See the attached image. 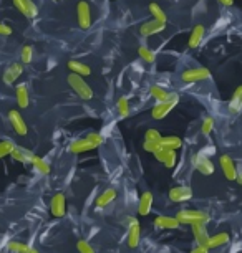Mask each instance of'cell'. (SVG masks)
<instances>
[{
	"instance_id": "ffe728a7",
	"label": "cell",
	"mask_w": 242,
	"mask_h": 253,
	"mask_svg": "<svg viewBox=\"0 0 242 253\" xmlns=\"http://www.w3.org/2000/svg\"><path fill=\"white\" fill-rule=\"evenodd\" d=\"M12 159L17 161V162H22V164H27V162H32L33 159H35V154L27 149H22V147H15L12 152Z\"/></svg>"
},
{
	"instance_id": "5b68a950",
	"label": "cell",
	"mask_w": 242,
	"mask_h": 253,
	"mask_svg": "<svg viewBox=\"0 0 242 253\" xmlns=\"http://www.w3.org/2000/svg\"><path fill=\"white\" fill-rule=\"evenodd\" d=\"M193 166H194V169L199 170V172L204 175L214 174V164H212L209 157H206L202 152H197V154L193 156Z\"/></svg>"
},
{
	"instance_id": "e575fe53",
	"label": "cell",
	"mask_w": 242,
	"mask_h": 253,
	"mask_svg": "<svg viewBox=\"0 0 242 253\" xmlns=\"http://www.w3.org/2000/svg\"><path fill=\"white\" fill-rule=\"evenodd\" d=\"M161 139H163V136H161V132L158 129H148L145 134V141L148 142H156V144H161Z\"/></svg>"
},
{
	"instance_id": "ac0fdd59",
	"label": "cell",
	"mask_w": 242,
	"mask_h": 253,
	"mask_svg": "<svg viewBox=\"0 0 242 253\" xmlns=\"http://www.w3.org/2000/svg\"><path fill=\"white\" fill-rule=\"evenodd\" d=\"M204 33H206V28H204L202 25H196L191 32V37H189L188 45L191 46V48H197V46L201 45L202 38H204Z\"/></svg>"
},
{
	"instance_id": "d4e9b609",
	"label": "cell",
	"mask_w": 242,
	"mask_h": 253,
	"mask_svg": "<svg viewBox=\"0 0 242 253\" xmlns=\"http://www.w3.org/2000/svg\"><path fill=\"white\" fill-rule=\"evenodd\" d=\"M68 68L72 70V73L80 75V76H88L90 73H92L90 66H87L85 63H82V61H77V60L68 61Z\"/></svg>"
},
{
	"instance_id": "cb8c5ba5",
	"label": "cell",
	"mask_w": 242,
	"mask_h": 253,
	"mask_svg": "<svg viewBox=\"0 0 242 253\" xmlns=\"http://www.w3.org/2000/svg\"><path fill=\"white\" fill-rule=\"evenodd\" d=\"M183 146V141L181 137H176V136H166L161 139V147L163 149H168V151H176L179 147Z\"/></svg>"
},
{
	"instance_id": "1f68e13d",
	"label": "cell",
	"mask_w": 242,
	"mask_h": 253,
	"mask_svg": "<svg viewBox=\"0 0 242 253\" xmlns=\"http://www.w3.org/2000/svg\"><path fill=\"white\" fill-rule=\"evenodd\" d=\"M13 149H15V144H13L12 141H8V139L0 141V159L5 157V156H10L13 152Z\"/></svg>"
},
{
	"instance_id": "7bdbcfd3",
	"label": "cell",
	"mask_w": 242,
	"mask_h": 253,
	"mask_svg": "<svg viewBox=\"0 0 242 253\" xmlns=\"http://www.w3.org/2000/svg\"><path fill=\"white\" fill-rule=\"evenodd\" d=\"M201 152H202V154L206 156V157H209V154H214V152H216V147H214V146H209V147H206V149L201 151Z\"/></svg>"
},
{
	"instance_id": "d6a6232c",
	"label": "cell",
	"mask_w": 242,
	"mask_h": 253,
	"mask_svg": "<svg viewBox=\"0 0 242 253\" xmlns=\"http://www.w3.org/2000/svg\"><path fill=\"white\" fill-rule=\"evenodd\" d=\"M163 164L168 167V169H173L176 166V151H168L166 149L164 157H163Z\"/></svg>"
},
{
	"instance_id": "4316f807",
	"label": "cell",
	"mask_w": 242,
	"mask_h": 253,
	"mask_svg": "<svg viewBox=\"0 0 242 253\" xmlns=\"http://www.w3.org/2000/svg\"><path fill=\"white\" fill-rule=\"evenodd\" d=\"M32 164H33V167H35L39 174H42V175H48L50 174V164L45 159H42V157L35 156V159L32 161Z\"/></svg>"
},
{
	"instance_id": "8d00e7d4",
	"label": "cell",
	"mask_w": 242,
	"mask_h": 253,
	"mask_svg": "<svg viewBox=\"0 0 242 253\" xmlns=\"http://www.w3.org/2000/svg\"><path fill=\"white\" fill-rule=\"evenodd\" d=\"M22 63H25V65H28V63H32V58H33V48L32 46H28V45H25L22 48Z\"/></svg>"
},
{
	"instance_id": "ab89813d",
	"label": "cell",
	"mask_w": 242,
	"mask_h": 253,
	"mask_svg": "<svg viewBox=\"0 0 242 253\" xmlns=\"http://www.w3.org/2000/svg\"><path fill=\"white\" fill-rule=\"evenodd\" d=\"M159 147H161V144H156V142H148V141H145V144H143V149L148 151V152H153V154L159 149Z\"/></svg>"
},
{
	"instance_id": "9c48e42d",
	"label": "cell",
	"mask_w": 242,
	"mask_h": 253,
	"mask_svg": "<svg viewBox=\"0 0 242 253\" xmlns=\"http://www.w3.org/2000/svg\"><path fill=\"white\" fill-rule=\"evenodd\" d=\"M193 227V235L196 238L197 247H207L209 248V233H207V228L204 223H194Z\"/></svg>"
},
{
	"instance_id": "2e32d148",
	"label": "cell",
	"mask_w": 242,
	"mask_h": 253,
	"mask_svg": "<svg viewBox=\"0 0 242 253\" xmlns=\"http://www.w3.org/2000/svg\"><path fill=\"white\" fill-rule=\"evenodd\" d=\"M151 207H153V194L143 192L140 199V204H138V213L140 215H148L151 212Z\"/></svg>"
},
{
	"instance_id": "f6af8a7d",
	"label": "cell",
	"mask_w": 242,
	"mask_h": 253,
	"mask_svg": "<svg viewBox=\"0 0 242 253\" xmlns=\"http://www.w3.org/2000/svg\"><path fill=\"white\" fill-rule=\"evenodd\" d=\"M236 180L242 185V169H241V170H237V179H236Z\"/></svg>"
},
{
	"instance_id": "44dd1931",
	"label": "cell",
	"mask_w": 242,
	"mask_h": 253,
	"mask_svg": "<svg viewBox=\"0 0 242 253\" xmlns=\"http://www.w3.org/2000/svg\"><path fill=\"white\" fill-rule=\"evenodd\" d=\"M115 199H116V190H115V189H106V190H103L101 195H98V199H97V209L106 207V205H108V204H111Z\"/></svg>"
},
{
	"instance_id": "8fae6325",
	"label": "cell",
	"mask_w": 242,
	"mask_h": 253,
	"mask_svg": "<svg viewBox=\"0 0 242 253\" xmlns=\"http://www.w3.org/2000/svg\"><path fill=\"white\" fill-rule=\"evenodd\" d=\"M8 119H10V124H12V127L15 129L17 134H20V136H25L28 129H27V124L25 121H23V118H22V114L15 111V109H12L10 113H8Z\"/></svg>"
},
{
	"instance_id": "7402d4cb",
	"label": "cell",
	"mask_w": 242,
	"mask_h": 253,
	"mask_svg": "<svg viewBox=\"0 0 242 253\" xmlns=\"http://www.w3.org/2000/svg\"><path fill=\"white\" fill-rule=\"evenodd\" d=\"M241 109H242V84L236 88V91L232 94L231 103H229V111L232 114L241 113Z\"/></svg>"
},
{
	"instance_id": "f1b7e54d",
	"label": "cell",
	"mask_w": 242,
	"mask_h": 253,
	"mask_svg": "<svg viewBox=\"0 0 242 253\" xmlns=\"http://www.w3.org/2000/svg\"><path fill=\"white\" fill-rule=\"evenodd\" d=\"M7 248L12 253H30L32 250V247H28L25 243H20V242H8Z\"/></svg>"
},
{
	"instance_id": "b9f144b4",
	"label": "cell",
	"mask_w": 242,
	"mask_h": 253,
	"mask_svg": "<svg viewBox=\"0 0 242 253\" xmlns=\"http://www.w3.org/2000/svg\"><path fill=\"white\" fill-rule=\"evenodd\" d=\"M189 253H209V248L207 247H196V248H193Z\"/></svg>"
},
{
	"instance_id": "4dcf8cb0",
	"label": "cell",
	"mask_w": 242,
	"mask_h": 253,
	"mask_svg": "<svg viewBox=\"0 0 242 253\" xmlns=\"http://www.w3.org/2000/svg\"><path fill=\"white\" fill-rule=\"evenodd\" d=\"M149 12L154 15V20H158L161 23H166L168 22V18H166V13L161 10V7L158 5V3H149Z\"/></svg>"
},
{
	"instance_id": "7a4b0ae2",
	"label": "cell",
	"mask_w": 242,
	"mask_h": 253,
	"mask_svg": "<svg viewBox=\"0 0 242 253\" xmlns=\"http://www.w3.org/2000/svg\"><path fill=\"white\" fill-rule=\"evenodd\" d=\"M66 81H68V84L72 86V89H73V91L77 93L82 99H92V98H93L92 88H90L87 81L83 80V76L75 75V73H70V75H68V78H66Z\"/></svg>"
},
{
	"instance_id": "e0dca14e",
	"label": "cell",
	"mask_w": 242,
	"mask_h": 253,
	"mask_svg": "<svg viewBox=\"0 0 242 253\" xmlns=\"http://www.w3.org/2000/svg\"><path fill=\"white\" fill-rule=\"evenodd\" d=\"M173 108H174V104H171V103H166V101L158 103L153 108V111H151V116L154 119H164L171 111H173Z\"/></svg>"
},
{
	"instance_id": "3957f363",
	"label": "cell",
	"mask_w": 242,
	"mask_h": 253,
	"mask_svg": "<svg viewBox=\"0 0 242 253\" xmlns=\"http://www.w3.org/2000/svg\"><path fill=\"white\" fill-rule=\"evenodd\" d=\"M77 17H78V27L82 30H88L92 27V8L87 0H82L77 5Z\"/></svg>"
},
{
	"instance_id": "60d3db41",
	"label": "cell",
	"mask_w": 242,
	"mask_h": 253,
	"mask_svg": "<svg viewBox=\"0 0 242 253\" xmlns=\"http://www.w3.org/2000/svg\"><path fill=\"white\" fill-rule=\"evenodd\" d=\"M12 35V28L5 25V23H0V37H8Z\"/></svg>"
},
{
	"instance_id": "83f0119b",
	"label": "cell",
	"mask_w": 242,
	"mask_h": 253,
	"mask_svg": "<svg viewBox=\"0 0 242 253\" xmlns=\"http://www.w3.org/2000/svg\"><path fill=\"white\" fill-rule=\"evenodd\" d=\"M168 93H169V91H166L164 88L158 86V84H153V86L149 88V94H151V96H153L158 103L166 101V98H168Z\"/></svg>"
},
{
	"instance_id": "603a6c76",
	"label": "cell",
	"mask_w": 242,
	"mask_h": 253,
	"mask_svg": "<svg viewBox=\"0 0 242 253\" xmlns=\"http://www.w3.org/2000/svg\"><path fill=\"white\" fill-rule=\"evenodd\" d=\"M15 96H17V103L20 108H28V89L25 83H20L15 86Z\"/></svg>"
},
{
	"instance_id": "f546056e",
	"label": "cell",
	"mask_w": 242,
	"mask_h": 253,
	"mask_svg": "<svg viewBox=\"0 0 242 253\" xmlns=\"http://www.w3.org/2000/svg\"><path fill=\"white\" fill-rule=\"evenodd\" d=\"M138 53H140V56L146 61V63H154L156 61L154 51L151 48H148V46H140V48H138Z\"/></svg>"
},
{
	"instance_id": "ba28073f",
	"label": "cell",
	"mask_w": 242,
	"mask_h": 253,
	"mask_svg": "<svg viewBox=\"0 0 242 253\" xmlns=\"http://www.w3.org/2000/svg\"><path fill=\"white\" fill-rule=\"evenodd\" d=\"M193 197V190L188 185H178V187H173L169 190V199L173 202H186Z\"/></svg>"
},
{
	"instance_id": "74e56055",
	"label": "cell",
	"mask_w": 242,
	"mask_h": 253,
	"mask_svg": "<svg viewBox=\"0 0 242 253\" xmlns=\"http://www.w3.org/2000/svg\"><path fill=\"white\" fill-rule=\"evenodd\" d=\"M77 248H78L80 253H97V252H95V248L90 245L87 240H78Z\"/></svg>"
},
{
	"instance_id": "836d02e7",
	"label": "cell",
	"mask_w": 242,
	"mask_h": 253,
	"mask_svg": "<svg viewBox=\"0 0 242 253\" xmlns=\"http://www.w3.org/2000/svg\"><path fill=\"white\" fill-rule=\"evenodd\" d=\"M116 108H118V113H120L121 118H128V114H130V103H128L126 98H120V99H118Z\"/></svg>"
},
{
	"instance_id": "f35d334b",
	"label": "cell",
	"mask_w": 242,
	"mask_h": 253,
	"mask_svg": "<svg viewBox=\"0 0 242 253\" xmlns=\"http://www.w3.org/2000/svg\"><path fill=\"white\" fill-rule=\"evenodd\" d=\"M87 139L92 142L95 147L101 146V142H103V137H101V134H98V132H92V134H88Z\"/></svg>"
},
{
	"instance_id": "277c9868",
	"label": "cell",
	"mask_w": 242,
	"mask_h": 253,
	"mask_svg": "<svg viewBox=\"0 0 242 253\" xmlns=\"http://www.w3.org/2000/svg\"><path fill=\"white\" fill-rule=\"evenodd\" d=\"M209 76H211L209 70L199 66V68H189L186 71H183V73H181V80L184 81V83H197V81L209 80Z\"/></svg>"
},
{
	"instance_id": "7c38bea8",
	"label": "cell",
	"mask_w": 242,
	"mask_h": 253,
	"mask_svg": "<svg viewBox=\"0 0 242 253\" xmlns=\"http://www.w3.org/2000/svg\"><path fill=\"white\" fill-rule=\"evenodd\" d=\"M65 195L63 194H55L50 200V212L53 217H63L65 215Z\"/></svg>"
},
{
	"instance_id": "d6986e66",
	"label": "cell",
	"mask_w": 242,
	"mask_h": 253,
	"mask_svg": "<svg viewBox=\"0 0 242 253\" xmlns=\"http://www.w3.org/2000/svg\"><path fill=\"white\" fill-rule=\"evenodd\" d=\"M92 149H95V146L87 139V137H83V139H77L70 144V151H72L73 154H82V152H87V151H92Z\"/></svg>"
},
{
	"instance_id": "9a60e30c",
	"label": "cell",
	"mask_w": 242,
	"mask_h": 253,
	"mask_svg": "<svg viewBox=\"0 0 242 253\" xmlns=\"http://www.w3.org/2000/svg\"><path fill=\"white\" fill-rule=\"evenodd\" d=\"M154 225L156 228H161V230H173V228H178L181 223L176 220V217H168V215H159L154 218Z\"/></svg>"
},
{
	"instance_id": "6da1fadb",
	"label": "cell",
	"mask_w": 242,
	"mask_h": 253,
	"mask_svg": "<svg viewBox=\"0 0 242 253\" xmlns=\"http://www.w3.org/2000/svg\"><path fill=\"white\" fill-rule=\"evenodd\" d=\"M176 220L184 225H194V223H204L211 220L209 213L202 212V210H179L176 213Z\"/></svg>"
},
{
	"instance_id": "8992f818",
	"label": "cell",
	"mask_w": 242,
	"mask_h": 253,
	"mask_svg": "<svg viewBox=\"0 0 242 253\" xmlns=\"http://www.w3.org/2000/svg\"><path fill=\"white\" fill-rule=\"evenodd\" d=\"M126 220H128L126 223L130 225V230H128V247L136 248L140 245V237H141L140 223H138L136 218H133V217H128Z\"/></svg>"
},
{
	"instance_id": "52a82bcc",
	"label": "cell",
	"mask_w": 242,
	"mask_h": 253,
	"mask_svg": "<svg viewBox=\"0 0 242 253\" xmlns=\"http://www.w3.org/2000/svg\"><path fill=\"white\" fill-rule=\"evenodd\" d=\"M12 2L23 17L35 18L37 15H39V8H37V5L33 3V0H12Z\"/></svg>"
},
{
	"instance_id": "d590c367",
	"label": "cell",
	"mask_w": 242,
	"mask_h": 253,
	"mask_svg": "<svg viewBox=\"0 0 242 253\" xmlns=\"http://www.w3.org/2000/svg\"><path fill=\"white\" fill-rule=\"evenodd\" d=\"M212 129H214V121H212V118H204V121H202V126H201V132L204 136H209Z\"/></svg>"
},
{
	"instance_id": "484cf974",
	"label": "cell",
	"mask_w": 242,
	"mask_h": 253,
	"mask_svg": "<svg viewBox=\"0 0 242 253\" xmlns=\"http://www.w3.org/2000/svg\"><path fill=\"white\" fill-rule=\"evenodd\" d=\"M229 233L227 232H221V233H216V235L209 237V248H217V247H222L226 243H229Z\"/></svg>"
},
{
	"instance_id": "ee69618b",
	"label": "cell",
	"mask_w": 242,
	"mask_h": 253,
	"mask_svg": "<svg viewBox=\"0 0 242 253\" xmlns=\"http://www.w3.org/2000/svg\"><path fill=\"white\" fill-rule=\"evenodd\" d=\"M219 2L222 3V5H226V7H231L232 3H234V0H219Z\"/></svg>"
},
{
	"instance_id": "5bb4252c",
	"label": "cell",
	"mask_w": 242,
	"mask_h": 253,
	"mask_svg": "<svg viewBox=\"0 0 242 253\" xmlns=\"http://www.w3.org/2000/svg\"><path fill=\"white\" fill-rule=\"evenodd\" d=\"M164 28H166V23H161L158 20H151V22H146L141 25L140 33L143 37H151V35H156V33H161Z\"/></svg>"
},
{
	"instance_id": "30bf717a",
	"label": "cell",
	"mask_w": 242,
	"mask_h": 253,
	"mask_svg": "<svg viewBox=\"0 0 242 253\" xmlns=\"http://www.w3.org/2000/svg\"><path fill=\"white\" fill-rule=\"evenodd\" d=\"M22 73H23V66L20 63H12L5 71H3V83L10 86V84H13L18 78H20Z\"/></svg>"
},
{
	"instance_id": "bcb514c9",
	"label": "cell",
	"mask_w": 242,
	"mask_h": 253,
	"mask_svg": "<svg viewBox=\"0 0 242 253\" xmlns=\"http://www.w3.org/2000/svg\"><path fill=\"white\" fill-rule=\"evenodd\" d=\"M30 253H39V252H37L35 248H32V250H30Z\"/></svg>"
},
{
	"instance_id": "4fadbf2b",
	"label": "cell",
	"mask_w": 242,
	"mask_h": 253,
	"mask_svg": "<svg viewBox=\"0 0 242 253\" xmlns=\"http://www.w3.org/2000/svg\"><path fill=\"white\" fill-rule=\"evenodd\" d=\"M219 164H221V169L222 172H224V175L229 180H236L237 179V169L234 166V162H232V159L229 156H221L219 157Z\"/></svg>"
}]
</instances>
